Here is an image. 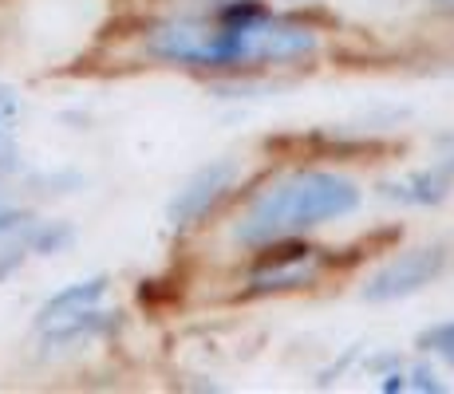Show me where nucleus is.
I'll use <instances>...</instances> for the list:
<instances>
[{"label":"nucleus","instance_id":"6","mask_svg":"<svg viewBox=\"0 0 454 394\" xmlns=\"http://www.w3.org/2000/svg\"><path fill=\"white\" fill-rule=\"evenodd\" d=\"M447 151H439L431 158V166L423 170H411L403 178H391L380 182L375 194L391 205H403V209H439L447 205L454 194V138H442Z\"/></svg>","mask_w":454,"mask_h":394},{"label":"nucleus","instance_id":"11","mask_svg":"<svg viewBox=\"0 0 454 394\" xmlns=\"http://www.w3.org/2000/svg\"><path fill=\"white\" fill-rule=\"evenodd\" d=\"M407 390L415 394H442L447 390V382H442L439 367L427 363V359H415L411 367H407Z\"/></svg>","mask_w":454,"mask_h":394},{"label":"nucleus","instance_id":"1","mask_svg":"<svg viewBox=\"0 0 454 394\" xmlns=\"http://www.w3.org/2000/svg\"><path fill=\"white\" fill-rule=\"evenodd\" d=\"M143 56L194 75H265L317 64L325 28L269 0H190V12H170L143 32Z\"/></svg>","mask_w":454,"mask_h":394},{"label":"nucleus","instance_id":"15","mask_svg":"<svg viewBox=\"0 0 454 394\" xmlns=\"http://www.w3.org/2000/svg\"><path fill=\"white\" fill-rule=\"evenodd\" d=\"M16 115H20V95H16L8 83H0V119L12 122Z\"/></svg>","mask_w":454,"mask_h":394},{"label":"nucleus","instance_id":"14","mask_svg":"<svg viewBox=\"0 0 454 394\" xmlns=\"http://www.w3.org/2000/svg\"><path fill=\"white\" fill-rule=\"evenodd\" d=\"M391 367H403V355L399 352H383V355L364 359V371H372V375H383V371H391Z\"/></svg>","mask_w":454,"mask_h":394},{"label":"nucleus","instance_id":"16","mask_svg":"<svg viewBox=\"0 0 454 394\" xmlns=\"http://www.w3.org/2000/svg\"><path fill=\"white\" fill-rule=\"evenodd\" d=\"M431 8L442 16H454V0H431Z\"/></svg>","mask_w":454,"mask_h":394},{"label":"nucleus","instance_id":"8","mask_svg":"<svg viewBox=\"0 0 454 394\" xmlns=\"http://www.w3.org/2000/svg\"><path fill=\"white\" fill-rule=\"evenodd\" d=\"M107 288H111V280H107V276L75 280V284L59 288L56 296H48V300H43V308H40V320H36V323L43 328V323H51V320H64V315H75V312H83V308H95V304H103Z\"/></svg>","mask_w":454,"mask_h":394},{"label":"nucleus","instance_id":"7","mask_svg":"<svg viewBox=\"0 0 454 394\" xmlns=\"http://www.w3.org/2000/svg\"><path fill=\"white\" fill-rule=\"evenodd\" d=\"M119 328V312H99L95 308H83L75 315H64V320H51L43 323V347H80V344H91V339H103Z\"/></svg>","mask_w":454,"mask_h":394},{"label":"nucleus","instance_id":"3","mask_svg":"<svg viewBox=\"0 0 454 394\" xmlns=\"http://www.w3.org/2000/svg\"><path fill=\"white\" fill-rule=\"evenodd\" d=\"M249 268L238 288V300H269V296H293L304 288L325 284L336 257L309 236H289V241H273L249 249Z\"/></svg>","mask_w":454,"mask_h":394},{"label":"nucleus","instance_id":"10","mask_svg":"<svg viewBox=\"0 0 454 394\" xmlns=\"http://www.w3.org/2000/svg\"><path fill=\"white\" fill-rule=\"evenodd\" d=\"M415 347L423 355H434L439 363L454 367V320H442V323H431V328L419 331Z\"/></svg>","mask_w":454,"mask_h":394},{"label":"nucleus","instance_id":"4","mask_svg":"<svg viewBox=\"0 0 454 394\" xmlns=\"http://www.w3.org/2000/svg\"><path fill=\"white\" fill-rule=\"evenodd\" d=\"M241 182H246V166L238 158H214V162H206L202 170H194L182 182V189L166 205L170 229H178V233L202 229L209 217H217L230 201H238Z\"/></svg>","mask_w":454,"mask_h":394},{"label":"nucleus","instance_id":"12","mask_svg":"<svg viewBox=\"0 0 454 394\" xmlns=\"http://www.w3.org/2000/svg\"><path fill=\"white\" fill-rule=\"evenodd\" d=\"M383 394H407V367H391V371L375 375Z\"/></svg>","mask_w":454,"mask_h":394},{"label":"nucleus","instance_id":"17","mask_svg":"<svg viewBox=\"0 0 454 394\" xmlns=\"http://www.w3.org/2000/svg\"><path fill=\"white\" fill-rule=\"evenodd\" d=\"M293 4H301V0H293ZM304 4H309V0H304Z\"/></svg>","mask_w":454,"mask_h":394},{"label":"nucleus","instance_id":"13","mask_svg":"<svg viewBox=\"0 0 454 394\" xmlns=\"http://www.w3.org/2000/svg\"><path fill=\"white\" fill-rule=\"evenodd\" d=\"M356 355H360V347H352V352H348L344 359H340V363H332V367H328V371H320L317 387H320V390H328V387H332V382H340V375H344V371H348V367H352V359H356Z\"/></svg>","mask_w":454,"mask_h":394},{"label":"nucleus","instance_id":"2","mask_svg":"<svg viewBox=\"0 0 454 394\" xmlns=\"http://www.w3.org/2000/svg\"><path fill=\"white\" fill-rule=\"evenodd\" d=\"M364 205V186L332 166L293 162L285 170H269L253 182L230 217V241L238 249H261L289 236H309L325 225L348 221Z\"/></svg>","mask_w":454,"mask_h":394},{"label":"nucleus","instance_id":"9","mask_svg":"<svg viewBox=\"0 0 454 394\" xmlns=\"http://www.w3.org/2000/svg\"><path fill=\"white\" fill-rule=\"evenodd\" d=\"M72 241H75V229L67 221H32L24 229L28 252H40V257H56V252L72 249Z\"/></svg>","mask_w":454,"mask_h":394},{"label":"nucleus","instance_id":"5","mask_svg":"<svg viewBox=\"0 0 454 394\" xmlns=\"http://www.w3.org/2000/svg\"><path fill=\"white\" fill-rule=\"evenodd\" d=\"M450 268V249L447 244H419V249H403L391 260H383L375 273L360 284L364 304H399L411 300L423 288H431L434 280Z\"/></svg>","mask_w":454,"mask_h":394}]
</instances>
